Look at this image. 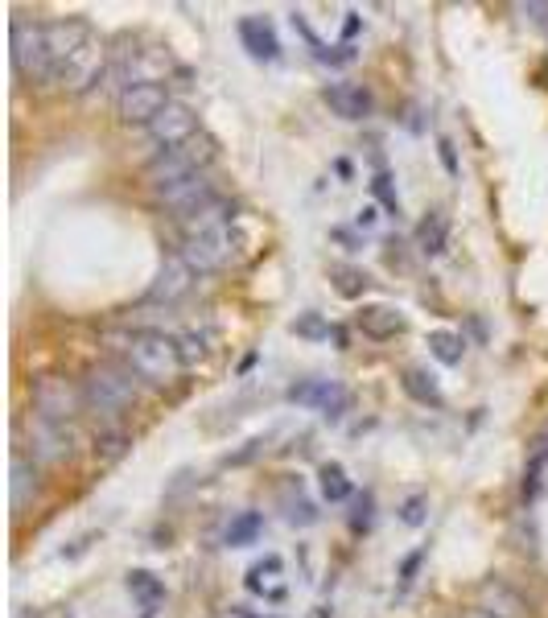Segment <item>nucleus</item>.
I'll use <instances>...</instances> for the list:
<instances>
[{"instance_id":"f257e3e1","label":"nucleus","mask_w":548,"mask_h":618,"mask_svg":"<svg viewBox=\"0 0 548 618\" xmlns=\"http://www.w3.org/2000/svg\"><path fill=\"white\" fill-rule=\"evenodd\" d=\"M124 359H128V371L136 380H149V384H174L186 359H182V347L174 334L165 330H132L124 334Z\"/></svg>"},{"instance_id":"f03ea898","label":"nucleus","mask_w":548,"mask_h":618,"mask_svg":"<svg viewBox=\"0 0 548 618\" xmlns=\"http://www.w3.org/2000/svg\"><path fill=\"white\" fill-rule=\"evenodd\" d=\"M211 161H215V141L198 132L194 141H186V145H178V149H161V153L145 165V182H149L153 190L178 186V182H186V178H198Z\"/></svg>"},{"instance_id":"7ed1b4c3","label":"nucleus","mask_w":548,"mask_h":618,"mask_svg":"<svg viewBox=\"0 0 548 618\" xmlns=\"http://www.w3.org/2000/svg\"><path fill=\"white\" fill-rule=\"evenodd\" d=\"M83 400L99 412V417H124V412L136 404V384H132V371L112 367V363H99L83 375Z\"/></svg>"},{"instance_id":"20e7f679","label":"nucleus","mask_w":548,"mask_h":618,"mask_svg":"<svg viewBox=\"0 0 548 618\" xmlns=\"http://www.w3.org/2000/svg\"><path fill=\"white\" fill-rule=\"evenodd\" d=\"M13 71L29 83H54V54H50L46 25L25 17L13 21Z\"/></svg>"},{"instance_id":"39448f33","label":"nucleus","mask_w":548,"mask_h":618,"mask_svg":"<svg viewBox=\"0 0 548 618\" xmlns=\"http://www.w3.org/2000/svg\"><path fill=\"white\" fill-rule=\"evenodd\" d=\"M29 396H33L38 417L42 421H54V425H71L79 404H83V392H75L71 384L62 380V375H42V380H33Z\"/></svg>"},{"instance_id":"423d86ee","label":"nucleus","mask_w":548,"mask_h":618,"mask_svg":"<svg viewBox=\"0 0 548 618\" xmlns=\"http://www.w3.org/2000/svg\"><path fill=\"white\" fill-rule=\"evenodd\" d=\"M169 103H174V99H169V91L161 87V83H153V79H141V83H128L124 91H120V103H116V108H120V120L124 124H153L165 108H169Z\"/></svg>"},{"instance_id":"0eeeda50","label":"nucleus","mask_w":548,"mask_h":618,"mask_svg":"<svg viewBox=\"0 0 548 618\" xmlns=\"http://www.w3.org/2000/svg\"><path fill=\"white\" fill-rule=\"evenodd\" d=\"M182 256L190 260L194 272H219L235 256V235H231V227H219L211 235H194L182 244Z\"/></svg>"},{"instance_id":"6e6552de","label":"nucleus","mask_w":548,"mask_h":618,"mask_svg":"<svg viewBox=\"0 0 548 618\" xmlns=\"http://www.w3.org/2000/svg\"><path fill=\"white\" fill-rule=\"evenodd\" d=\"M289 400H293V404H301V408L326 412L330 421H338L342 412H347V404H351L347 388L334 384V380H301V384H293V388H289Z\"/></svg>"},{"instance_id":"1a4fd4ad","label":"nucleus","mask_w":548,"mask_h":618,"mask_svg":"<svg viewBox=\"0 0 548 618\" xmlns=\"http://www.w3.org/2000/svg\"><path fill=\"white\" fill-rule=\"evenodd\" d=\"M478 610H487L495 618H536L532 602L516 586H507L503 577H487L483 586H478Z\"/></svg>"},{"instance_id":"9d476101","label":"nucleus","mask_w":548,"mask_h":618,"mask_svg":"<svg viewBox=\"0 0 548 618\" xmlns=\"http://www.w3.org/2000/svg\"><path fill=\"white\" fill-rule=\"evenodd\" d=\"M149 136L161 149H178L198 136V116L186 108V103H169V108L149 124Z\"/></svg>"},{"instance_id":"9b49d317","label":"nucleus","mask_w":548,"mask_h":618,"mask_svg":"<svg viewBox=\"0 0 548 618\" xmlns=\"http://www.w3.org/2000/svg\"><path fill=\"white\" fill-rule=\"evenodd\" d=\"M194 277H198V272L190 268V260H186L182 252H174V256H165V264H161V272H157V281L149 285V297H153V301H165V305H174V301H182V297L194 289Z\"/></svg>"},{"instance_id":"f8f14e48","label":"nucleus","mask_w":548,"mask_h":618,"mask_svg":"<svg viewBox=\"0 0 548 618\" xmlns=\"http://www.w3.org/2000/svg\"><path fill=\"white\" fill-rule=\"evenodd\" d=\"M219 194H215V186L207 182V178H186V182H178V186H165V190H157V202L161 206H169V211H178V219H186V215H194V211H202L207 202H215Z\"/></svg>"},{"instance_id":"ddd939ff","label":"nucleus","mask_w":548,"mask_h":618,"mask_svg":"<svg viewBox=\"0 0 548 618\" xmlns=\"http://www.w3.org/2000/svg\"><path fill=\"white\" fill-rule=\"evenodd\" d=\"M71 425H54V421H33V454L46 458V462H66L75 454V445H71Z\"/></svg>"},{"instance_id":"4468645a","label":"nucleus","mask_w":548,"mask_h":618,"mask_svg":"<svg viewBox=\"0 0 548 618\" xmlns=\"http://www.w3.org/2000/svg\"><path fill=\"white\" fill-rule=\"evenodd\" d=\"M42 495V478H38V466H33L21 450L13 454V462H9V503H13V511H25L33 499Z\"/></svg>"},{"instance_id":"2eb2a0df","label":"nucleus","mask_w":548,"mask_h":618,"mask_svg":"<svg viewBox=\"0 0 548 618\" xmlns=\"http://www.w3.org/2000/svg\"><path fill=\"white\" fill-rule=\"evenodd\" d=\"M239 42H244V50L260 62H272V58H281V42H277V33H272V25L264 17H244L239 21Z\"/></svg>"},{"instance_id":"dca6fc26","label":"nucleus","mask_w":548,"mask_h":618,"mask_svg":"<svg viewBox=\"0 0 548 618\" xmlns=\"http://www.w3.org/2000/svg\"><path fill=\"white\" fill-rule=\"evenodd\" d=\"M326 103H330V112L342 116V120H363L371 112V95L359 83H330Z\"/></svg>"},{"instance_id":"f3484780","label":"nucleus","mask_w":548,"mask_h":618,"mask_svg":"<svg viewBox=\"0 0 548 618\" xmlns=\"http://www.w3.org/2000/svg\"><path fill=\"white\" fill-rule=\"evenodd\" d=\"M359 330L367 334V338H396V334H404L408 330V318L400 314V309H392V305H367L363 314H359Z\"/></svg>"},{"instance_id":"a211bd4d","label":"nucleus","mask_w":548,"mask_h":618,"mask_svg":"<svg viewBox=\"0 0 548 618\" xmlns=\"http://www.w3.org/2000/svg\"><path fill=\"white\" fill-rule=\"evenodd\" d=\"M285 561L281 557H264V561H256L252 569H248V590L252 594H264L268 602H277V598H285Z\"/></svg>"},{"instance_id":"6ab92c4d","label":"nucleus","mask_w":548,"mask_h":618,"mask_svg":"<svg viewBox=\"0 0 548 618\" xmlns=\"http://www.w3.org/2000/svg\"><path fill=\"white\" fill-rule=\"evenodd\" d=\"M178 223H182L186 239H194V235H211V231H219V227H231V202L215 198V202L202 206V211H194V215H186V219H178Z\"/></svg>"},{"instance_id":"aec40b11","label":"nucleus","mask_w":548,"mask_h":618,"mask_svg":"<svg viewBox=\"0 0 548 618\" xmlns=\"http://www.w3.org/2000/svg\"><path fill=\"white\" fill-rule=\"evenodd\" d=\"M400 384H404V392H408V396H413L417 404H425V408H441V404H445V396H441L437 380H433L429 371H421V367H408Z\"/></svg>"},{"instance_id":"412c9836","label":"nucleus","mask_w":548,"mask_h":618,"mask_svg":"<svg viewBox=\"0 0 548 618\" xmlns=\"http://www.w3.org/2000/svg\"><path fill=\"white\" fill-rule=\"evenodd\" d=\"M128 594L141 602L145 610H157V606L165 602V586H161V581H157L149 569H132V573H128Z\"/></svg>"},{"instance_id":"4be33fe9","label":"nucleus","mask_w":548,"mask_h":618,"mask_svg":"<svg viewBox=\"0 0 548 618\" xmlns=\"http://www.w3.org/2000/svg\"><path fill=\"white\" fill-rule=\"evenodd\" d=\"M260 532H264V520H260V511H239L235 520L227 524L223 540H227L231 548H244V544H256V540H260Z\"/></svg>"},{"instance_id":"5701e85b","label":"nucleus","mask_w":548,"mask_h":618,"mask_svg":"<svg viewBox=\"0 0 548 618\" xmlns=\"http://www.w3.org/2000/svg\"><path fill=\"white\" fill-rule=\"evenodd\" d=\"M429 351H433L437 363L458 367L462 355H466V342H462V334H454V330H433V334H429Z\"/></svg>"},{"instance_id":"b1692460","label":"nucleus","mask_w":548,"mask_h":618,"mask_svg":"<svg viewBox=\"0 0 548 618\" xmlns=\"http://www.w3.org/2000/svg\"><path fill=\"white\" fill-rule=\"evenodd\" d=\"M330 281L342 297H359L367 289V272L363 268H351V264H330Z\"/></svg>"},{"instance_id":"393cba45","label":"nucleus","mask_w":548,"mask_h":618,"mask_svg":"<svg viewBox=\"0 0 548 618\" xmlns=\"http://www.w3.org/2000/svg\"><path fill=\"white\" fill-rule=\"evenodd\" d=\"M318 478H322V495H326L330 503H342V499L351 495V478H347V470H342L338 462H326Z\"/></svg>"},{"instance_id":"a878e982","label":"nucleus","mask_w":548,"mask_h":618,"mask_svg":"<svg viewBox=\"0 0 548 618\" xmlns=\"http://www.w3.org/2000/svg\"><path fill=\"white\" fill-rule=\"evenodd\" d=\"M417 239H421V252H425V256L445 252V219H441V215H429V219L417 227Z\"/></svg>"},{"instance_id":"bb28decb","label":"nucleus","mask_w":548,"mask_h":618,"mask_svg":"<svg viewBox=\"0 0 548 618\" xmlns=\"http://www.w3.org/2000/svg\"><path fill=\"white\" fill-rule=\"evenodd\" d=\"M293 334L305 338V342H326V338H334V326H326L322 314H301V318L293 322Z\"/></svg>"},{"instance_id":"cd10ccee","label":"nucleus","mask_w":548,"mask_h":618,"mask_svg":"<svg viewBox=\"0 0 548 618\" xmlns=\"http://www.w3.org/2000/svg\"><path fill=\"white\" fill-rule=\"evenodd\" d=\"M425 520H429V495H408V499L400 503V524L421 528Z\"/></svg>"},{"instance_id":"c85d7f7f","label":"nucleus","mask_w":548,"mask_h":618,"mask_svg":"<svg viewBox=\"0 0 548 618\" xmlns=\"http://www.w3.org/2000/svg\"><path fill=\"white\" fill-rule=\"evenodd\" d=\"M124 445H128V441H124V433H116V429H112V433H104V437H95V454L104 458V462H116V458L124 454Z\"/></svg>"},{"instance_id":"c756f323","label":"nucleus","mask_w":548,"mask_h":618,"mask_svg":"<svg viewBox=\"0 0 548 618\" xmlns=\"http://www.w3.org/2000/svg\"><path fill=\"white\" fill-rule=\"evenodd\" d=\"M285 515H289V524H301V528L318 520V511H314V503H305L301 495H297V503H289V511H285Z\"/></svg>"},{"instance_id":"7c9ffc66","label":"nucleus","mask_w":548,"mask_h":618,"mask_svg":"<svg viewBox=\"0 0 548 618\" xmlns=\"http://www.w3.org/2000/svg\"><path fill=\"white\" fill-rule=\"evenodd\" d=\"M178 347H182V359L186 363H198L202 355H207V347H202L198 334H178Z\"/></svg>"},{"instance_id":"2f4dec72","label":"nucleus","mask_w":548,"mask_h":618,"mask_svg":"<svg viewBox=\"0 0 548 618\" xmlns=\"http://www.w3.org/2000/svg\"><path fill=\"white\" fill-rule=\"evenodd\" d=\"M516 13H520L524 21H532V25H548V5H544V0H528V5H516Z\"/></svg>"},{"instance_id":"473e14b6","label":"nucleus","mask_w":548,"mask_h":618,"mask_svg":"<svg viewBox=\"0 0 548 618\" xmlns=\"http://www.w3.org/2000/svg\"><path fill=\"white\" fill-rule=\"evenodd\" d=\"M375 194H380V198L388 202V211H392V215H400V202H396V194H392V186H388V174L375 178Z\"/></svg>"},{"instance_id":"72a5a7b5","label":"nucleus","mask_w":548,"mask_h":618,"mask_svg":"<svg viewBox=\"0 0 548 618\" xmlns=\"http://www.w3.org/2000/svg\"><path fill=\"white\" fill-rule=\"evenodd\" d=\"M532 458H548V421H544V429L532 441Z\"/></svg>"},{"instance_id":"f704fd0d","label":"nucleus","mask_w":548,"mask_h":618,"mask_svg":"<svg viewBox=\"0 0 548 618\" xmlns=\"http://www.w3.org/2000/svg\"><path fill=\"white\" fill-rule=\"evenodd\" d=\"M462 618H495V614H487V610H478V606H474V610H466Z\"/></svg>"}]
</instances>
